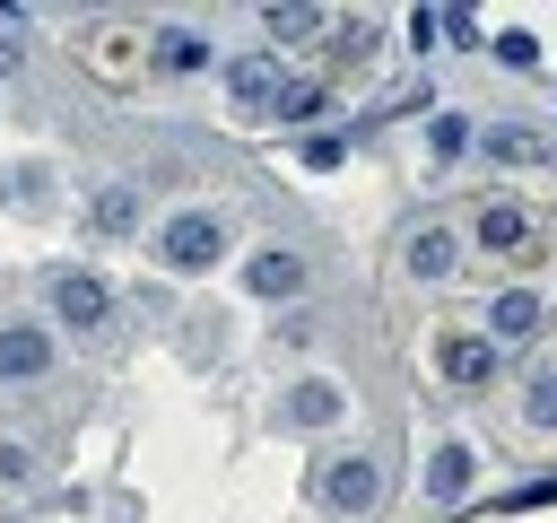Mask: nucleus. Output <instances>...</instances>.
Returning a JSON list of instances; mask_svg holds the SVG:
<instances>
[{
    "label": "nucleus",
    "mask_w": 557,
    "mask_h": 523,
    "mask_svg": "<svg viewBox=\"0 0 557 523\" xmlns=\"http://www.w3.org/2000/svg\"><path fill=\"white\" fill-rule=\"evenodd\" d=\"M470 244L479 253H505V262H531V253H548V218L522 209V200H487L479 227H470Z\"/></svg>",
    "instance_id": "f257e3e1"
},
{
    "label": "nucleus",
    "mask_w": 557,
    "mask_h": 523,
    "mask_svg": "<svg viewBox=\"0 0 557 523\" xmlns=\"http://www.w3.org/2000/svg\"><path fill=\"white\" fill-rule=\"evenodd\" d=\"M218 253H226V218H209V209H174L157 227V262L165 270H218Z\"/></svg>",
    "instance_id": "f03ea898"
},
{
    "label": "nucleus",
    "mask_w": 557,
    "mask_h": 523,
    "mask_svg": "<svg viewBox=\"0 0 557 523\" xmlns=\"http://www.w3.org/2000/svg\"><path fill=\"white\" fill-rule=\"evenodd\" d=\"M435 366H444L453 392H487L496 366H505V349H496L487 331H444V340H435Z\"/></svg>",
    "instance_id": "7ed1b4c3"
},
{
    "label": "nucleus",
    "mask_w": 557,
    "mask_h": 523,
    "mask_svg": "<svg viewBox=\"0 0 557 523\" xmlns=\"http://www.w3.org/2000/svg\"><path fill=\"white\" fill-rule=\"evenodd\" d=\"M313 497H322L331 514H366V506L383 497V471H374L366 453H331V462L313 471Z\"/></svg>",
    "instance_id": "20e7f679"
},
{
    "label": "nucleus",
    "mask_w": 557,
    "mask_h": 523,
    "mask_svg": "<svg viewBox=\"0 0 557 523\" xmlns=\"http://www.w3.org/2000/svg\"><path fill=\"white\" fill-rule=\"evenodd\" d=\"M540 323H548V296H540V288H496V296L479 305V331H487L496 349H513V340H540Z\"/></svg>",
    "instance_id": "39448f33"
},
{
    "label": "nucleus",
    "mask_w": 557,
    "mask_h": 523,
    "mask_svg": "<svg viewBox=\"0 0 557 523\" xmlns=\"http://www.w3.org/2000/svg\"><path fill=\"white\" fill-rule=\"evenodd\" d=\"M78 61H87L96 78H139V70H148V35H131V26H96V35H78Z\"/></svg>",
    "instance_id": "423d86ee"
},
{
    "label": "nucleus",
    "mask_w": 557,
    "mask_h": 523,
    "mask_svg": "<svg viewBox=\"0 0 557 523\" xmlns=\"http://www.w3.org/2000/svg\"><path fill=\"white\" fill-rule=\"evenodd\" d=\"M52 314H61L70 331H96V323L113 314V288H104L96 270H61V279H52Z\"/></svg>",
    "instance_id": "0eeeda50"
},
{
    "label": "nucleus",
    "mask_w": 557,
    "mask_h": 523,
    "mask_svg": "<svg viewBox=\"0 0 557 523\" xmlns=\"http://www.w3.org/2000/svg\"><path fill=\"white\" fill-rule=\"evenodd\" d=\"M52 375V331L44 323H0V384H35Z\"/></svg>",
    "instance_id": "6e6552de"
},
{
    "label": "nucleus",
    "mask_w": 557,
    "mask_h": 523,
    "mask_svg": "<svg viewBox=\"0 0 557 523\" xmlns=\"http://www.w3.org/2000/svg\"><path fill=\"white\" fill-rule=\"evenodd\" d=\"M226 96H235L244 113H278L287 78H278V61H270V52H244V61H226Z\"/></svg>",
    "instance_id": "1a4fd4ad"
},
{
    "label": "nucleus",
    "mask_w": 557,
    "mask_h": 523,
    "mask_svg": "<svg viewBox=\"0 0 557 523\" xmlns=\"http://www.w3.org/2000/svg\"><path fill=\"white\" fill-rule=\"evenodd\" d=\"M244 279H252V296H296V288H305V262L270 244V253H252V270H244Z\"/></svg>",
    "instance_id": "9d476101"
},
{
    "label": "nucleus",
    "mask_w": 557,
    "mask_h": 523,
    "mask_svg": "<svg viewBox=\"0 0 557 523\" xmlns=\"http://www.w3.org/2000/svg\"><path fill=\"white\" fill-rule=\"evenodd\" d=\"M453 262H461V235H444V227L409 235V270H418V279H453Z\"/></svg>",
    "instance_id": "9b49d317"
},
{
    "label": "nucleus",
    "mask_w": 557,
    "mask_h": 523,
    "mask_svg": "<svg viewBox=\"0 0 557 523\" xmlns=\"http://www.w3.org/2000/svg\"><path fill=\"white\" fill-rule=\"evenodd\" d=\"M348 401H339V384H296L287 392V427H331Z\"/></svg>",
    "instance_id": "f8f14e48"
},
{
    "label": "nucleus",
    "mask_w": 557,
    "mask_h": 523,
    "mask_svg": "<svg viewBox=\"0 0 557 523\" xmlns=\"http://www.w3.org/2000/svg\"><path fill=\"white\" fill-rule=\"evenodd\" d=\"M87 218H96L104 235H131V227H139V192H131V183H104V192L87 200Z\"/></svg>",
    "instance_id": "ddd939ff"
},
{
    "label": "nucleus",
    "mask_w": 557,
    "mask_h": 523,
    "mask_svg": "<svg viewBox=\"0 0 557 523\" xmlns=\"http://www.w3.org/2000/svg\"><path fill=\"white\" fill-rule=\"evenodd\" d=\"M470 471H479V462H470V445H435V462H426V497H461V488H470Z\"/></svg>",
    "instance_id": "4468645a"
},
{
    "label": "nucleus",
    "mask_w": 557,
    "mask_h": 523,
    "mask_svg": "<svg viewBox=\"0 0 557 523\" xmlns=\"http://www.w3.org/2000/svg\"><path fill=\"white\" fill-rule=\"evenodd\" d=\"M522 418H531L540 436H557V366H540V375H522Z\"/></svg>",
    "instance_id": "2eb2a0df"
},
{
    "label": "nucleus",
    "mask_w": 557,
    "mask_h": 523,
    "mask_svg": "<svg viewBox=\"0 0 557 523\" xmlns=\"http://www.w3.org/2000/svg\"><path fill=\"white\" fill-rule=\"evenodd\" d=\"M157 61H165V70H200V61H209V44L174 26V35H157Z\"/></svg>",
    "instance_id": "dca6fc26"
},
{
    "label": "nucleus",
    "mask_w": 557,
    "mask_h": 523,
    "mask_svg": "<svg viewBox=\"0 0 557 523\" xmlns=\"http://www.w3.org/2000/svg\"><path fill=\"white\" fill-rule=\"evenodd\" d=\"M261 26H270L278 44H296V35H313V26H322V9H261Z\"/></svg>",
    "instance_id": "f3484780"
},
{
    "label": "nucleus",
    "mask_w": 557,
    "mask_h": 523,
    "mask_svg": "<svg viewBox=\"0 0 557 523\" xmlns=\"http://www.w3.org/2000/svg\"><path fill=\"white\" fill-rule=\"evenodd\" d=\"M487 157H505V166H531V157H540V139H531V131H487Z\"/></svg>",
    "instance_id": "a211bd4d"
},
{
    "label": "nucleus",
    "mask_w": 557,
    "mask_h": 523,
    "mask_svg": "<svg viewBox=\"0 0 557 523\" xmlns=\"http://www.w3.org/2000/svg\"><path fill=\"white\" fill-rule=\"evenodd\" d=\"M278 113H287V122H313V113H331V96H322V87H287Z\"/></svg>",
    "instance_id": "6ab92c4d"
},
{
    "label": "nucleus",
    "mask_w": 557,
    "mask_h": 523,
    "mask_svg": "<svg viewBox=\"0 0 557 523\" xmlns=\"http://www.w3.org/2000/svg\"><path fill=\"white\" fill-rule=\"evenodd\" d=\"M35 479V462H26V445H0V488H26Z\"/></svg>",
    "instance_id": "aec40b11"
},
{
    "label": "nucleus",
    "mask_w": 557,
    "mask_h": 523,
    "mask_svg": "<svg viewBox=\"0 0 557 523\" xmlns=\"http://www.w3.org/2000/svg\"><path fill=\"white\" fill-rule=\"evenodd\" d=\"M496 52H505L513 70H531V61H540V44H531V35H496Z\"/></svg>",
    "instance_id": "412c9836"
},
{
    "label": "nucleus",
    "mask_w": 557,
    "mask_h": 523,
    "mask_svg": "<svg viewBox=\"0 0 557 523\" xmlns=\"http://www.w3.org/2000/svg\"><path fill=\"white\" fill-rule=\"evenodd\" d=\"M9 70H17V35H0V78H9Z\"/></svg>",
    "instance_id": "4be33fe9"
}]
</instances>
